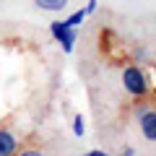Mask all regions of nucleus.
I'll use <instances>...</instances> for the list:
<instances>
[{
    "mask_svg": "<svg viewBox=\"0 0 156 156\" xmlns=\"http://www.w3.org/2000/svg\"><path fill=\"white\" fill-rule=\"evenodd\" d=\"M68 3H70V0H34V5H37L39 11H50V13H60V11H65Z\"/></svg>",
    "mask_w": 156,
    "mask_h": 156,
    "instance_id": "nucleus-5",
    "label": "nucleus"
},
{
    "mask_svg": "<svg viewBox=\"0 0 156 156\" xmlns=\"http://www.w3.org/2000/svg\"><path fill=\"white\" fill-rule=\"evenodd\" d=\"M50 34H52V39H55L57 44L62 47L65 55H70V52L76 50V37H78L76 26H70V23H65V21H52L50 23Z\"/></svg>",
    "mask_w": 156,
    "mask_h": 156,
    "instance_id": "nucleus-2",
    "label": "nucleus"
},
{
    "mask_svg": "<svg viewBox=\"0 0 156 156\" xmlns=\"http://www.w3.org/2000/svg\"><path fill=\"white\" fill-rule=\"evenodd\" d=\"M21 154H23V156H39L42 151H37V148H26V151H21Z\"/></svg>",
    "mask_w": 156,
    "mask_h": 156,
    "instance_id": "nucleus-10",
    "label": "nucleus"
},
{
    "mask_svg": "<svg viewBox=\"0 0 156 156\" xmlns=\"http://www.w3.org/2000/svg\"><path fill=\"white\" fill-rule=\"evenodd\" d=\"M18 151V138L8 128H0V156H13Z\"/></svg>",
    "mask_w": 156,
    "mask_h": 156,
    "instance_id": "nucleus-4",
    "label": "nucleus"
},
{
    "mask_svg": "<svg viewBox=\"0 0 156 156\" xmlns=\"http://www.w3.org/2000/svg\"><path fill=\"white\" fill-rule=\"evenodd\" d=\"M83 133H86V120H83V115H76L73 117V135L83 138Z\"/></svg>",
    "mask_w": 156,
    "mask_h": 156,
    "instance_id": "nucleus-7",
    "label": "nucleus"
},
{
    "mask_svg": "<svg viewBox=\"0 0 156 156\" xmlns=\"http://www.w3.org/2000/svg\"><path fill=\"white\" fill-rule=\"evenodd\" d=\"M86 18H89V16H86V11H83V8H78V11H73L70 16L65 18V23H70V26H76V29H78V26H83Z\"/></svg>",
    "mask_w": 156,
    "mask_h": 156,
    "instance_id": "nucleus-6",
    "label": "nucleus"
},
{
    "mask_svg": "<svg viewBox=\"0 0 156 156\" xmlns=\"http://www.w3.org/2000/svg\"><path fill=\"white\" fill-rule=\"evenodd\" d=\"M122 154H125V156H135V148H133V146H125Z\"/></svg>",
    "mask_w": 156,
    "mask_h": 156,
    "instance_id": "nucleus-12",
    "label": "nucleus"
},
{
    "mask_svg": "<svg viewBox=\"0 0 156 156\" xmlns=\"http://www.w3.org/2000/svg\"><path fill=\"white\" fill-rule=\"evenodd\" d=\"M120 81H122V89L128 91L133 99H146L151 94V83H148V76L143 73V68L138 62H128L120 73Z\"/></svg>",
    "mask_w": 156,
    "mask_h": 156,
    "instance_id": "nucleus-1",
    "label": "nucleus"
},
{
    "mask_svg": "<svg viewBox=\"0 0 156 156\" xmlns=\"http://www.w3.org/2000/svg\"><path fill=\"white\" fill-rule=\"evenodd\" d=\"M133 109H135V112H133V115H135V120H138V117H140V115H143V112H148V109H151V107H148V104H135V107H133Z\"/></svg>",
    "mask_w": 156,
    "mask_h": 156,
    "instance_id": "nucleus-9",
    "label": "nucleus"
},
{
    "mask_svg": "<svg viewBox=\"0 0 156 156\" xmlns=\"http://www.w3.org/2000/svg\"><path fill=\"white\" fill-rule=\"evenodd\" d=\"M96 8H99V0H89L83 11H86V16H94V13H96Z\"/></svg>",
    "mask_w": 156,
    "mask_h": 156,
    "instance_id": "nucleus-8",
    "label": "nucleus"
},
{
    "mask_svg": "<svg viewBox=\"0 0 156 156\" xmlns=\"http://www.w3.org/2000/svg\"><path fill=\"white\" fill-rule=\"evenodd\" d=\"M138 128H140V135L151 143H156V109H148L138 117Z\"/></svg>",
    "mask_w": 156,
    "mask_h": 156,
    "instance_id": "nucleus-3",
    "label": "nucleus"
},
{
    "mask_svg": "<svg viewBox=\"0 0 156 156\" xmlns=\"http://www.w3.org/2000/svg\"><path fill=\"white\" fill-rule=\"evenodd\" d=\"M89 156H107V151H101V148H91Z\"/></svg>",
    "mask_w": 156,
    "mask_h": 156,
    "instance_id": "nucleus-11",
    "label": "nucleus"
}]
</instances>
